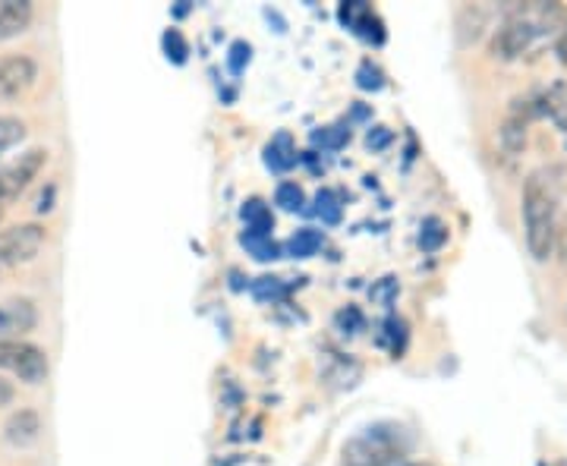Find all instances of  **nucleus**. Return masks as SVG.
<instances>
[{
	"label": "nucleus",
	"mask_w": 567,
	"mask_h": 466,
	"mask_svg": "<svg viewBox=\"0 0 567 466\" xmlns=\"http://www.w3.org/2000/svg\"><path fill=\"white\" fill-rule=\"evenodd\" d=\"M565 10L558 3H524L507 13V20L492 35V58L498 61H517L565 29Z\"/></svg>",
	"instance_id": "obj_1"
},
{
	"label": "nucleus",
	"mask_w": 567,
	"mask_h": 466,
	"mask_svg": "<svg viewBox=\"0 0 567 466\" xmlns=\"http://www.w3.org/2000/svg\"><path fill=\"white\" fill-rule=\"evenodd\" d=\"M520 218H524L529 256L536 262H548L558 244V180L546 167L529 174L524 183Z\"/></svg>",
	"instance_id": "obj_2"
},
{
	"label": "nucleus",
	"mask_w": 567,
	"mask_h": 466,
	"mask_svg": "<svg viewBox=\"0 0 567 466\" xmlns=\"http://www.w3.org/2000/svg\"><path fill=\"white\" fill-rule=\"evenodd\" d=\"M410 435L394 423H375L344 445V466H401Z\"/></svg>",
	"instance_id": "obj_3"
},
{
	"label": "nucleus",
	"mask_w": 567,
	"mask_h": 466,
	"mask_svg": "<svg viewBox=\"0 0 567 466\" xmlns=\"http://www.w3.org/2000/svg\"><path fill=\"white\" fill-rule=\"evenodd\" d=\"M0 372L13 375L22 385L39 387L51 375V360L39 344L32 341H0Z\"/></svg>",
	"instance_id": "obj_4"
},
{
	"label": "nucleus",
	"mask_w": 567,
	"mask_h": 466,
	"mask_svg": "<svg viewBox=\"0 0 567 466\" xmlns=\"http://www.w3.org/2000/svg\"><path fill=\"white\" fill-rule=\"evenodd\" d=\"M48 244V230L41 224H13L0 230V268H20L39 259Z\"/></svg>",
	"instance_id": "obj_5"
},
{
	"label": "nucleus",
	"mask_w": 567,
	"mask_h": 466,
	"mask_svg": "<svg viewBox=\"0 0 567 466\" xmlns=\"http://www.w3.org/2000/svg\"><path fill=\"white\" fill-rule=\"evenodd\" d=\"M48 164V148H25L20 158L0 167V205H10L39 180V174Z\"/></svg>",
	"instance_id": "obj_6"
},
{
	"label": "nucleus",
	"mask_w": 567,
	"mask_h": 466,
	"mask_svg": "<svg viewBox=\"0 0 567 466\" xmlns=\"http://www.w3.org/2000/svg\"><path fill=\"white\" fill-rule=\"evenodd\" d=\"M39 324V309L25 297L0 300V341H22Z\"/></svg>",
	"instance_id": "obj_7"
},
{
	"label": "nucleus",
	"mask_w": 567,
	"mask_h": 466,
	"mask_svg": "<svg viewBox=\"0 0 567 466\" xmlns=\"http://www.w3.org/2000/svg\"><path fill=\"white\" fill-rule=\"evenodd\" d=\"M39 80V66L32 58L17 54L0 61V99H20Z\"/></svg>",
	"instance_id": "obj_8"
},
{
	"label": "nucleus",
	"mask_w": 567,
	"mask_h": 466,
	"mask_svg": "<svg viewBox=\"0 0 567 466\" xmlns=\"http://www.w3.org/2000/svg\"><path fill=\"white\" fill-rule=\"evenodd\" d=\"M517 107L511 111L502 123V130H498V145H502V152H505V158H520L524 155V148H527V126L529 117H533V107L529 102H514Z\"/></svg>",
	"instance_id": "obj_9"
},
{
	"label": "nucleus",
	"mask_w": 567,
	"mask_h": 466,
	"mask_svg": "<svg viewBox=\"0 0 567 466\" xmlns=\"http://www.w3.org/2000/svg\"><path fill=\"white\" fill-rule=\"evenodd\" d=\"M3 438L13 447H32L41 438V416L25 406L10 413V420L3 423Z\"/></svg>",
	"instance_id": "obj_10"
},
{
	"label": "nucleus",
	"mask_w": 567,
	"mask_h": 466,
	"mask_svg": "<svg viewBox=\"0 0 567 466\" xmlns=\"http://www.w3.org/2000/svg\"><path fill=\"white\" fill-rule=\"evenodd\" d=\"M35 17V7L29 0H0V41L22 35Z\"/></svg>",
	"instance_id": "obj_11"
},
{
	"label": "nucleus",
	"mask_w": 567,
	"mask_h": 466,
	"mask_svg": "<svg viewBox=\"0 0 567 466\" xmlns=\"http://www.w3.org/2000/svg\"><path fill=\"white\" fill-rule=\"evenodd\" d=\"M543 114L551 117V123L558 126V130H565L567 133V82H558V85H551L546 95H543Z\"/></svg>",
	"instance_id": "obj_12"
},
{
	"label": "nucleus",
	"mask_w": 567,
	"mask_h": 466,
	"mask_svg": "<svg viewBox=\"0 0 567 466\" xmlns=\"http://www.w3.org/2000/svg\"><path fill=\"white\" fill-rule=\"evenodd\" d=\"M265 164L271 170H290L297 164V152H293V145H290L287 136H278L275 143L265 148Z\"/></svg>",
	"instance_id": "obj_13"
},
{
	"label": "nucleus",
	"mask_w": 567,
	"mask_h": 466,
	"mask_svg": "<svg viewBox=\"0 0 567 466\" xmlns=\"http://www.w3.org/2000/svg\"><path fill=\"white\" fill-rule=\"evenodd\" d=\"M244 221H246V234H262V237H271V211H268V205L259 203V199H252V203H246L244 208Z\"/></svg>",
	"instance_id": "obj_14"
},
{
	"label": "nucleus",
	"mask_w": 567,
	"mask_h": 466,
	"mask_svg": "<svg viewBox=\"0 0 567 466\" xmlns=\"http://www.w3.org/2000/svg\"><path fill=\"white\" fill-rule=\"evenodd\" d=\"M319 249H322V234L312 230V227L297 230V234L290 237V244H287V252L297 256V259H309V256H316Z\"/></svg>",
	"instance_id": "obj_15"
},
{
	"label": "nucleus",
	"mask_w": 567,
	"mask_h": 466,
	"mask_svg": "<svg viewBox=\"0 0 567 466\" xmlns=\"http://www.w3.org/2000/svg\"><path fill=\"white\" fill-rule=\"evenodd\" d=\"M25 139V123L20 117H10V114H0V158L17 148Z\"/></svg>",
	"instance_id": "obj_16"
},
{
	"label": "nucleus",
	"mask_w": 567,
	"mask_h": 466,
	"mask_svg": "<svg viewBox=\"0 0 567 466\" xmlns=\"http://www.w3.org/2000/svg\"><path fill=\"white\" fill-rule=\"evenodd\" d=\"M244 246L259 259V262L278 259V246L271 244V237H262V234H244Z\"/></svg>",
	"instance_id": "obj_17"
},
{
	"label": "nucleus",
	"mask_w": 567,
	"mask_h": 466,
	"mask_svg": "<svg viewBox=\"0 0 567 466\" xmlns=\"http://www.w3.org/2000/svg\"><path fill=\"white\" fill-rule=\"evenodd\" d=\"M275 203L281 205L284 211H300V208L306 205V196L297 183H281V186H278V193H275Z\"/></svg>",
	"instance_id": "obj_18"
},
{
	"label": "nucleus",
	"mask_w": 567,
	"mask_h": 466,
	"mask_svg": "<svg viewBox=\"0 0 567 466\" xmlns=\"http://www.w3.org/2000/svg\"><path fill=\"white\" fill-rule=\"evenodd\" d=\"M445 240H447L445 224L439 221V218H429V221L423 224V234H420V246L432 252V249H439Z\"/></svg>",
	"instance_id": "obj_19"
},
{
	"label": "nucleus",
	"mask_w": 567,
	"mask_h": 466,
	"mask_svg": "<svg viewBox=\"0 0 567 466\" xmlns=\"http://www.w3.org/2000/svg\"><path fill=\"white\" fill-rule=\"evenodd\" d=\"M316 215L322 218L324 224H338L341 221V205H338V196L334 193H319V199H316Z\"/></svg>",
	"instance_id": "obj_20"
},
{
	"label": "nucleus",
	"mask_w": 567,
	"mask_h": 466,
	"mask_svg": "<svg viewBox=\"0 0 567 466\" xmlns=\"http://www.w3.org/2000/svg\"><path fill=\"white\" fill-rule=\"evenodd\" d=\"M164 48H167V58H174L177 63L186 61V41L181 39L177 29H171V32L164 35Z\"/></svg>",
	"instance_id": "obj_21"
},
{
	"label": "nucleus",
	"mask_w": 567,
	"mask_h": 466,
	"mask_svg": "<svg viewBox=\"0 0 567 466\" xmlns=\"http://www.w3.org/2000/svg\"><path fill=\"white\" fill-rule=\"evenodd\" d=\"M360 85H363V89H382V73H379V66L363 63V66H360Z\"/></svg>",
	"instance_id": "obj_22"
},
{
	"label": "nucleus",
	"mask_w": 567,
	"mask_h": 466,
	"mask_svg": "<svg viewBox=\"0 0 567 466\" xmlns=\"http://www.w3.org/2000/svg\"><path fill=\"white\" fill-rule=\"evenodd\" d=\"M252 290H256V297H262V300L265 297H281L284 293V287L278 278H262V281L252 287Z\"/></svg>",
	"instance_id": "obj_23"
},
{
	"label": "nucleus",
	"mask_w": 567,
	"mask_h": 466,
	"mask_svg": "<svg viewBox=\"0 0 567 466\" xmlns=\"http://www.w3.org/2000/svg\"><path fill=\"white\" fill-rule=\"evenodd\" d=\"M230 54H234V58H230V66H234V70L240 73V66H244V61H249V44H244V41H237V44L230 48Z\"/></svg>",
	"instance_id": "obj_24"
},
{
	"label": "nucleus",
	"mask_w": 567,
	"mask_h": 466,
	"mask_svg": "<svg viewBox=\"0 0 567 466\" xmlns=\"http://www.w3.org/2000/svg\"><path fill=\"white\" fill-rule=\"evenodd\" d=\"M13 397H17V387L10 385V382H3V379H0V410H3V406L13 404Z\"/></svg>",
	"instance_id": "obj_25"
},
{
	"label": "nucleus",
	"mask_w": 567,
	"mask_h": 466,
	"mask_svg": "<svg viewBox=\"0 0 567 466\" xmlns=\"http://www.w3.org/2000/svg\"><path fill=\"white\" fill-rule=\"evenodd\" d=\"M555 54H558V61L567 66V22L565 29L558 32V39H555Z\"/></svg>",
	"instance_id": "obj_26"
},
{
	"label": "nucleus",
	"mask_w": 567,
	"mask_h": 466,
	"mask_svg": "<svg viewBox=\"0 0 567 466\" xmlns=\"http://www.w3.org/2000/svg\"><path fill=\"white\" fill-rule=\"evenodd\" d=\"M347 136H350V133H347V130H341V133H322V136H316V139L324 145H341Z\"/></svg>",
	"instance_id": "obj_27"
},
{
	"label": "nucleus",
	"mask_w": 567,
	"mask_h": 466,
	"mask_svg": "<svg viewBox=\"0 0 567 466\" xmlns=\"http://www.w3.org/2000/svg\"><path fill=\"white\" fill-rule=\"evenodd\" d=\"M401 466H432V464H401Z\"/></svg>",
	"instance_id": "obj_28"
},
{
	"label": "nucleus",
	"mask_w": 567,
	"mask_h": 466,
	"mask_svg": "<svg viewBox=\"0 0 567 466\" xmlns=\"http://www.w3.org/2000/svg\"><path fill=\"white\" fill-rule=\"evenodd\" d=\"M0 218H3V205H0Z\"/></svg>",
	"instance_id": "obj_29"
},
{
	"label": "nucleus",
	"mask_w": 567,
	"mask_h": 466,
	"mask_svg": "<svg viewBox=\"0 0 567 466\" xmlns=\"http://www.w3.org/2000/svg\"><path fill=\"white\" fill-rule=\"evenodd\" d=\"M565 319H567V309H565Z\"/></svg>",
	"instance_id": "obj_30"
}]
</instances>
